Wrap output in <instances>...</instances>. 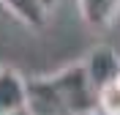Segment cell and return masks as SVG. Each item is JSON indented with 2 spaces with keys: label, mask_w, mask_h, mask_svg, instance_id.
I'll list each match as a JSON object with an SVG mask.
<instances>
[{
  "label": "cell",
  "mask_w": 120,
  "mask_h": 115,
  "mask_svg": "<svg viewBox=\"0 0 120 115\" xmlns=\"http://www.w3.org/2000/svg\"><path fill=\"white\" fill-rule=\"evenodd\" d=\"M52 88L57 93L63 112L68 115H96L98 112V91L90 82V74L85 69V63H71L66 69L55 71Z\"/></svg>",
  "instance_id": "obj_1"
},
{
  "label": "cell",
  "mask_w": 120,
  "mask_h": 115,
  "mask_svg": "<svg viewBox=\"0 0 120 115\" xmlns=\"http://www.w3.org/2000/svg\"><path fill=\"white\" fill-rule=\"evenodd\" d=\"M82 63L90 74V82L96 85V91H101L104 85H112V82L120 79V55L115 49H109V47L90 49V55Z\"/></svg>",
  "instance_id": "obj_2"
},
{
  "label": "cell",
  "mask_w": 120,
  "mask_h": 115,
  "mask_svg": "<svg viewBox=\"0 0 120 115\" xmlns=\"http://www.w3.org/2000/svg\"><path fill=\"white\" fill-rule=\"evenodd\" d=\"M27 110V79L11 66H0V115Z\"/></svg>",
  "instance_id": "obj_3"
},
{
  "label": "cell",
  "mask_w": 120,
  "mask_h": 115,
  "mask_svg": "<svg viewBox=\"0 0 120 115\" xmlns=\"http://www.w3.org/2000/svg\"><path fill=\"white\" fill-rule=\"evenodd\" d=\"M76 6L90 30H106L120 14V0H76Z\"/></svg>",
  "instance_id": "obj_4"
},
{
  "label": "cell",
  "mask_w": 120,
  "mask_h": 115,
  "mask_svg": "<svg viewBox=\"0 0 120 115\" xmlns=\"http://www.w3.org/2000/svg\"><path fill=\"white\" fill-rule=\"evenodd\" d=\"M0 6L11 16H16L22 25L33 28V30H41L46 22V14H49L41 0H0Z\"/></svg>",
  "instance_id": "obj_5"
},
{
  "label": "cell",
  "mask_w": 120,
  "mask_h": 115,
  "mask_svg": "<svg viewBox=\"0 0 120 115\" xmlns=\"http://www.w3.org/2000/svg\"><path fill=\"white\" fill-rule=\"evenodd\" d=\"M98 112L101 115H120V79L104 85L98 91Z\"/></svg>",
  "instance_id": "obj_6"
},
{
  "label": "cell",
  "mask_w": 120,
  "mask_h": 115,
  "mask_svg": "<svg viewBox=\"0 0 120 115\" xmlns=\"http://www.w3.org/2000/svg\"><path fill=\"white\" fill-rule=\"evenodd\" d=\"M41 3H44V8H46V11H52V8H55V6H57L60 0H41Z\"/></svg>",
  "instance_id": "obj_7"
},
{
  "label": "cell",
  "mask_w": 120,
  "mask_h": 115,
  "mask_svg": "<svg viewBox=\"0 0 120 115\" xmlns=\"http://www.w3.org/2000/svg\"><path fill=\"white\" fill-rule=\"evenodd\" d=\"M8 115H30V110H19V112H8Z\"/></svg>",
  "instance_id": "obj_8"
}]
</instances>
